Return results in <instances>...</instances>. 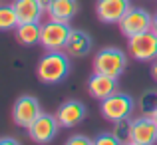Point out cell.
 I'll list each match as a JSON object with an SVG mask.
<instances>
[{
    "instance_id": "1",
    "label": "cell",
    "mask_w": 157,
    "mask_h": 145,
    "mask_svg": "<svg viewBox=\"0 0 157 145\" xmlns=\"http://www.w3.org/2000/svg\"><path fill=\"white\" fill-rule=\"evenodd\" d=\"M68 54L62 50H54V52H46L38 62L36 68V76L42 84H60L66 80L70 74V60Z\"/></svg>"
},
{
    "instance_id": "2",
    "label": "cell",
    "mask_w": 157,
    "mask_h": 145,
    "mask_svg": "<svg viewBox=\"0 0 157 145\" xmlns=\"http://www.w3.org/2000/svg\"><path fill=\"white\" fill-rule=\"evenodd\" d=\"M127 68V54L119 48H104L94 56V72L117 80Z\"/></svg>"
},
{
    "instance_id": "3",
    "label": "cell",
    "mask_w": 157,
    "mask_h": 145,
    "mask_svg": "<svg viewBox=\"0 0 157 145\" xmlns=\"http://www.w3.org/2000/svg\"><path fill=\"white\" fill-rule=\"evenodd\" d=\"M133 105H135V101L129 93L115 92L113 96L101 99L100 111L104 115V119H107L109 123H115L119 119H129L131 113H133Z\"/></svg>"
},
{
    "instance_id": "4",
    "label": "cell",
    "mask_w": 157,
    "mask_h": 145,
    "mask_svg": "<svg viewBox=\"0 0 157 145\" xmlns=\"http://www.w3.org/2000/svg\"><path fill=\"white\" fill-rule=\"evenodd\" d=\"M70 28L68 22H60V20H48L42 24V36H40V46L46 52H54V50H64L66 42L70 38Z\"/></svg>"
},
{
    "instance_id": "5",
    "label": "cell",
    "mask_w": 157,
    "mask_h": 145,
    "mask_svg": "<svg viewBox=\"0 0 157 145\" xmlns=\"http://www.w3.org/2000/svg\"><path fill=\"white\" fill-rule=\"evenodd\" d=\"M129 56L137 62H155L157 60V34L153 30L141 32L127 38Z\"/></svg>"
},
{
    "instance_id": "6",
    "label": "cell",
    "mask_w": 157,
    "mask_h": 145,
    "mask_svg": "<svg viewBox=\"0 0 157 145\" xmlns=\"http://www.w3.org/2000/svg\"><path fill=\"white\" fill-rule=\"evenodd\" d=\"M40 115H42V107H40L38 97L34 96H20L12 105V121L18 127L28 129Z\"/></svg>"
},
{
    "instance_id": "7",
    "label": "cell",
    "mask_w": 157,
    "mask_h": 145,
    "mask_svg": "<svg viewBox=\"0 0 157 145\" xmlns=\"http://www.w3.org/2000/svg\"><path fill=\"white\" fill-rule=\"evenodd\" d=\"M151 24H153V16L145 10V8H129L125 16L119 22V30L125 38H131V36H137L141 32L151 30Z\"/></svg>"
},
{
    "instance_id": "8",
    "label": "cell",
    "mask_w": 157,
    "mask_h": 145,
    "mask_svg": "<svg viewBox=\"0 0 157 145\" xmlns=\"http://www.w3.org/2000/svg\"><path fill=\"white\" fill-rule=\"evenodd\" d=\"M60 127L62 125H60V121H58L56 115L44 113L42 111V115L28 127V137H30L34 143H40V145L50 143L52 139L58 135V129H60Z\"/></svg>"
},
{
    "instance_id": "9",
    "label": "cell",
    "mask_w": 157,
    "mask_h": 145,
    "mask_svg": "<svg viewBox=\"0 0 157 145\" xmlns=\"http://www.w3.org/2000/svg\"><path fill=\"white\" fill-rule=\"evenodd\" d=\"M131 141L139 145H157V121L151 115L131 119Z\"/></svg>"
},
{
    "instance_id": "10",
    "label": "cell",
    "mask_w": 157,
    "mask_h": 145,
    "mask_svg": "<svg viewBox=\"0 0 157 145\" xmlns=\"http://www.w3.org/2000/svg\"><path fill=\"white\" fill-rule=\"evenodd\" d=\"M129 0H98L96 14L104 24H119L121 18L129 12Z\"/></svg>"
},
{
    "instance_id": "11",
    "label": "cell",
    "mask_w": 157,
    "mask_h": 145,
    "mask_svg": "<svg viewBox=\"0 0 157 145\" xmlns=\"http://www.w3.org/2000/svg\"><path fill=\"white\" fill-rule=\"evenodd\" d=\"M56 117L62 127H76L86 119V105L78 99H68L58 107Z\"/></svg>"
},
{
    "instance_id": "12",
    "label": "cell",
    "mask_w": 157,
    "mask_h": 145,
    "mask_svg": "<svg viewBox=\"0 0 157 145\" xmlns=\"http://www.w3.org/2000/svg\"><path fill=\"white\" fill-rule=\"evenodd\" d=\"M117 92V80L111 76H105V74H98L94 72L88 80V93L94 99H105L109 96Z\"/></svg>"
},
{
    "instance_id": "13",
    "label": "cell",
    "mask_w": 157,
    "mask_h": 145,
    "mask_svg": "<svg viewBox=\"0 0 157 145\" xmlns=\"http://www.w3.org/2000/svg\"><path fill=\"white\" fill-rule=\"evenodd\" d=\"M92 36L88 34V32L84 30H74L70 32V38L68 42H66V54H68L70 58H86L90 52H92Z\"/></svg>"
},
{
    "instance_id": "14",
    "label": "cell",
    "mask_w": 157,
    "mask_h": 145,
    "mask_svg": "<svg viewBox=\"0 0 157 145\" xmlns=\"http://www.w3.org/2000/svg\"><path fill=\"white\" fill-rule=\"evenodd\" d=\"M16 10V16H18V22L20 24H26V22H40L44 16V8L38 0H14L12 2Z\"/></svg>"
},
{
    "instance_id": "15",
    "label": "cell",
    "mask_w": 157,
    "mask_h": 145,
    "mask_svg": "<svg viewBox=\"0 0 157 145\" xmlns=\"http://www.w3.org/2000/svg\"><path fill=\"white\" fill-rule=\"evenodd\" d=\"M48 16L52 20H60V22H72V18L78 14V0H52L50 8H48Z\"/></svg>"
},
{
    "instance_id": "16",
    "label": "cell",
    "mask_w": 157,
    "mask_h": 145,
    "mask_svg": "<svg viewBox=\"0 0 157 145\" xmlns=\"http://www.w3.org/2000/svg\"><path fill=\"white\" fill-rule=\"evenodd\" d=\"M16 40L22 46H34L40 44V36H42V24L40 22H26V24H18L16 28Z\"/></svg>"
},
{
    "instance_id": "17",
    "label": "cell",
    "mask_w": 157,
    "mask_h": 145,
    "mask_svg": "<svg viewBox=\"0 0 157 145\" xmlns=\"http://www.w3.org/2000/svg\"><path fill=\"white\" fill-rule=\"evenodd\" d=\"M18 16L12 4H0V32H10L18 28Z\"/></svg>"
},
{
    "instance_id": "18",
    "label": "cell",
    "mask_w": 157,
    "mask_h": 145,
    "mask_svg": "<svg viewBox=\"0 0 157 145\" xmlns=\"http://www.w3.org/2000/svg\"><path fill=\"white\" fill-rule=\"evenodd\" d=\"M141 115H153L157 109V90H147L137 101Z\"/></svg>"
},
{
    "instance_id": "19",
    "label": "cell",
    "mask_w": 157,
    "mask_h": 145,
    "mask_svg": "<svg viewBox=\"0 0 157 145\" xmlns=\"http://www.w3.org/2000/svg\"><path fill=\"white\" fill-rule=\"evenodd\" d=\"M111 133H113L121 143H129L131 141V117L129 119H119V121H115Z\"/></svg>"
},
{
    "instance_id": "20",
    "label": "cell",
    "mask_w": 157,
    "mask_h": 145,
    "mask_svg": "<svg viewBox=\"0 0 157 145\" xmlns=\"http://www.w3.org/2000/svg\"><path fill=\"white\" fill-rule=\"evenodd\" d=\"M94 145H121V141H119L111 131H104V133H100L94 139Z\"/></svg>"
},
{
    "instance_id": "21",
    "label": "cell",
    "mask_w": 157,
    "mask_h": 145,
    "mask_svg": "<svg viewBox=\"0 0 157 145\" xmlns=\"http://www.w3.org/2000/svg\"><path fill=\"white\" fill-rule=\"evenodd\" d=\"M66 145H94V139H90L88 135H82V133H76L66 141Z\"/></svg>"
},
{
    "instance_id": "22",
    "label": "cell",
    "mask_w": 157,
    "mask_h": 145,
    "mask_svg": "<svg viewBox=\"0 0 157 145\" xmlns=\"http://www.w3.org/2000/svg\"><path fill=\"white\" fill-rule=\"evenodd\" d=\"M0 145H20V141L14 137H0Z\"/></svg>"
},
{
    "instance_id": "23",
    "label": "cell",
    "mask_w": 157,
    "mask_h": 145,
    "mask_svg": "<svg viewBox=\"0 0 157 145\" xmlns=\"http://www.w3.org/2000/svg\"><path fill=\"white\" fill-rule=\"evenodd\" d=\"M151 78L157 82V60L155 62H151Z\"/></svg>"
},
{
    "instance_id": "24",
    "label": "cell",
    "mask_w": 157,
    "mask_h": 145,
    "mask_svg": "<svg viewBox=\"0 0 157 145\" xmlns=\"http://www.w3.org/2000/svg\"><path fill=\"white\" fill-rule=\"evenodd\" d=\"M40 4H42V8L44 10H48V8H50V4H52V0H38Z\"/></svg>"
},
{
    "instance_id": "25",
    "label": "cell",
    "mask_w": 157,
    "mask_h": 145,
    "mask_svg": "<svg viewBox=\"0 0 157 145\" xmlns=\"http://www.w3.org/2000/svg\"><path fill=\"white\" fill-rule=\"evenodd\" d=\"M151 30L157 34V16H153V24H151Z\"/></svg>"
},
{
    "instance_id": "26",
    "label": "cell",
    "mask_w": 157,
    "mask_h": 145,
    "mask_svg": "<svg viewBox=\"0 0 157 145\" xmlns=\"http://www.w3.org/2000/svg\"><path fill=\"white\" fill-rule=\"evenodd\" d=\"M121 145H139V143H133V141H129V143H121Z\"/></svg>"
},
{
    "instance_id": "27",
    "label": "cell",
    "mask_w": 157,
    "mask_h": 145,
    "mask_svg": "<svg viewBox=\"0 0 157 145\" xmlns=\"http://www.w3.org/2000/svg\"><path fill=\"white\" fill-rule=\"evenodd\" d=\"M151 117H153V119H155V121H157V109H155V113H153V115H151Z\"/></svg>"
}]
</instances>
